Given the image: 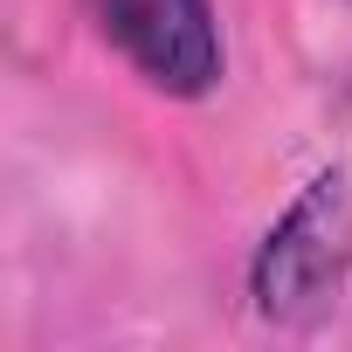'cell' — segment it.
Returning a JSON list of instances; mask_svg holds the SVG:
<instances>
[{
    "label": "cell",
    "mask_w": 352,
    "mask_h": 352,
    "mask_svg": "<svg viewBox=\"0 0 352 352\" xmlns=\"http://www.w3.org/2000/svg\"><path fill=\"white\" fill-rule=\"evenodd\" d=\"M338 263H345V180L324 173V180H311V194L270 228V242L256 256V297H263V311L290 318V311L318 304L338 283Z\"/></svg>",
    "instance_id": "obj_2"
},
{
    "label": "cell",
    "mask_w": 352,
    "mask_h": 352,
    "mask_svg": "<svg viewBox=\"0 0 352 352\" xmlns=\"http://www.w3.org/2000/svg\"><path fill=\"white\" fill-rule=\"evenodd\" d=\"M118 56L166 97H208L221 83L214 0H90Z\"/></svg>",
    "instance_id": "obj_1"
}]
</instances>
